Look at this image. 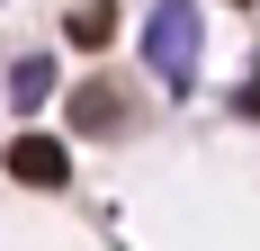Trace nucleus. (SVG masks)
<instances>
[{"label":"nucleus","mask_w":260,"mask_h":251,"mask_svg":"<svg viewBox=\"0 0 260 251\" xmlns=\"http://www.w3.org/2000/svg\"><path fill=\"white\" fill-rule=\"evenodd\" d=\"M144 63L171 99L198 90V0H161L153 18H144Z\"/></svg>","instance_id":"f257e3e1"},{"label":"nucleus","mask_w":260,"mask_h":251,"mask_svg":"<svg viewBox=\"0 0 260 251\" xmlns=\"http://www.w3.org/2000/svg\"><path fill=\"white\" fill-rule=\"evenodd\" d=\"M9 179H18V189H63V179H72V152L54 144V135H18V144H9Z\"/></svg>","instance_id":"f03ea898"},{"label":"nucleus","mask_w":260,"mask_h":251,"mask_svg":"<svg viewBox=\"0 0 260 251\" xmlns=\"http://www.w3.org/2000/svg\"><path fill=\"white\" fill-rule=\"evenodd\" d=\"M63 117H72L81 135H117V125H126V99H117L108 81H81L72 99H63Z\"/></svg>","instance_id":"7ed1b4c3"},{"label":"nucleus","mask_w":260,"mask_h":251,"mask_svg":"<svg viewBox=\"0 0 260 251\" xmlns=\"http://www.w3.org/2000/svg\"><path fill=\"white\" fill-rule=\"evenodd\" d=\"M63 36H72V45H90V54H99L108 36H117V0H81L72 18H63Z\"/></svg>","instance_id":"20e7f679"},{"label":"nucleus","mask_w":260,"mask_h":251,"mask_svg":"<svg viewBox=\"0 0 260 251\" xmlns=\"http://www.w3.org/2000/svg\"><path fill=\"white\" fill-rule=\"evenodd\" d=\"M9 99H18V108H45L54 99V63H45V54H27L18 72H9Z\"/></svg>","instance_id":"39448f33"},{"label":"nucleus","mask_w":260,"mask_h":251,"mask_svg":"<svg viewBox=\"0 0 260 251\" xmlns=\"http://www.w3.org/2000/svg\"><path fill=\"white\" fill-rule=\"evenodd\" d=\"M234 117H260V63L242 72V90H234Z\"/></svg>","instance_id":"423d86ee"}]
</instances>
